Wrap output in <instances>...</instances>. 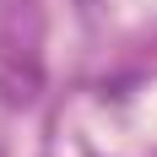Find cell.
Listing matches in <instances>:
<instances>
[{
  "instance_id": "cell-1",
  "label": "cell",
  "mask_w": 157,
  "mask_h": 157,
  "mask_svg": "<svg viewBox=\"0 0 157 157\" xmlns=\"http://www.w3.org/2000/svg\"><path fill=\"white\" fill-rule=\"evenodd\" d=\"M81 6H87V0H81Z\"/></svg>"
}]
</instances>
